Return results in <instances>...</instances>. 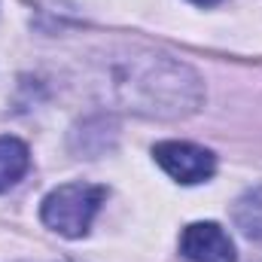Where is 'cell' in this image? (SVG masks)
Returning a JSON list of instances; mask_svg holds the SVG:
<instances>
[{"mask_svg":"<svg viewBox=\"0 0 262 262\" xmlns=\"http://www.w3.org/2000/svg\"><path fill=\"white\" fill-rule=\"evenodd\" d=\"M113 85L128 110L159 119L186 116L201 101L198 76L186 64H177L165 55H143L122 61L116 67Z\"/></svg>","mask_w":262,"mask_h":262,"instance_id":"cell-1","label":"cell"},{"mask_svg":"<svg viewBox=\"0 0 262 262\" xmlns=\"http://www.w3.org/2000/svg\"><path fill=\"white\" fill-rule=\"evenodd\" d=\"M156 162L162 165V171L168 177H174L177 183H204L213 177L216 171V159L210 149L195 146V143H186V140H165V143H156L152 149Z\"/></svg>","mask_w":262,"mask_h":262,"instance_id":"cell-3","label":"cell"},{"mask_svg":"<svg viewBox=\"0 0 262 262\" xmlns=\"http://www.w3.org/2000/svg\"><path fill=\"white\" fill-rule=\"evenodd\" d=\"M31 165V152L18 137H0V192L15 186Z\"/></svg>","mask_w":262,"mask_h":262,"instance_id":"cell-5","label":"cell"},{"mask_svg":"<svg viewBox=\"0 0 262 262\" xmlns=\"http://www.w3.org/2000/svg\"><path fill=\"white\" fill-rule=\"evenodd\" d=\"M180 253L186 262H235V244L216 223H192L180 235Z\"/></svg>","mask_w":262,"mask_h":262,"instance_id":"cell-4","label":"cell"},{"mask_svg":"<svg viewBox=\"0 0 262 262\" xmlns=\"http://www.w3.org/2000/svg\"><path fill=\"white\" fill-rule=\"evenodd\" d=\"M104 198H107L104 186L64 183L43 198V223L64 238H82L89 232L95 213L101 210Z\"/></svg>","mask_w":262,"mask_h":262,"instance_id":"cell-2","label":"cell"},{"mask_svg":"<svg viewBox=\"0 0 262 262\" xmlns=\"http://www.w3.org/2000/svg\"><path fill=\"white\" fill-rule=\"evenodd\" d=\"M192 3H198V6H213V3H220V0H192Z\"/></svg>","mask_w":262,"mask_h":262,"instance_id":"cell-7","label":"cell"},{"mask_svg":"<svg viewBox=\"0 0 262 262\" xmlns=\"http://www.w3.org/2000/svg\"><path fill=\"white\" fill-rule=\"evenodd\" d=\"M232 216H235V226L247 238L262 241V186H253V189H247L244 195L238 198Z\"/></svg>","mask_w":262,"mask_h":262,"instance_id":"cell-6","label":"cell"}]
</instances>
